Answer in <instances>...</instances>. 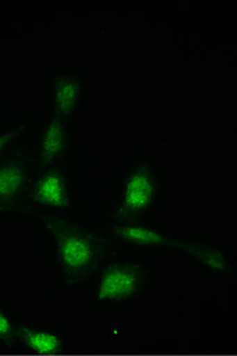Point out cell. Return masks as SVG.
Masks as SVG:
<instances>
[{"label":"cell","instance_id":"obj_9","mask_svg":"<svg viewBox=\"0 0 237 356\" xmlns=\"http://www.w3.org/2000/svg\"><path fill=\"white\" fill-rule=\"evenodd\" d=\"M115 234L124 241L133 244L160 245L166 241L161 234L142 227H121L115 229Z\"/></svg>","mask_w":237,"mask_h":356},{"label":"cell","instance_id":"obj_11","mask_svg":"<svg viewBox=\"0 0 237 356\" xmlns=\"http://www.w3.org/2000/svg\"><path fill=\"white\" fill-rule=\"evenodd\" d=\"M12 332V324L8 318L0 312V337H7Z\"/></svg>","mask_w":237,"mask_h":356},{"label":"cell","instance_id":"obj_7","mask_svg":"<svg viewBox=\"0 0 237 356\" xmlns=\"http://www.w3.org/2000/svg\"><path fill=\"white\" fill-rule=\"evenodd\" d=\"M79 92V83L70 76H60L54 91V106L57 115H67L73 111Z\"/></svg>","mask_w":237,"mask_h":356},{"label":"cell","instance_id":"obj_3","mask_svg":"<svg viewBox=\"0 0 237 356\" xmlns=\"http://www.w3.org/2000/svg\"><path fill=\"white\" fill-rule=\"evenodd\" d=\"M139 284V271L133 266H115L105 272L99 282L100 300H120L131 294Z\"/></svg>","mask_w":237,"mask_h":356},{"label":"cell","instance_id":"obj_10","mask_svg":"<svg viewBox=\"0 0 237 356\" xmlns=\"http://www.w3.org/2000/svg\"><path fill=\"white\" fill-rule=\"evenodd\" d=\"M22 132H24V127H17L10 131L1 132L0 134V150L4 149L10 141L15 140L16 138H19V135H22Z\"/></svg>","mask_w":237,"mask_h":356},{"label":"cell","instance_id":"obj_8","mask_svg":"<svg viewBox=\"0 0 237 356\" xmlns=\"http://www.w3.org/2000/svg\"><path fill=\"white\" fill-rule=\"evenodd\" d=\"M25 341L28 346L35 351L37 354L42 355H52L56 354L61 350L60 341L56 336L51 333H44V332H37V330H28L24 333Z\"/></svg>","mask_w":237,"mask_h":356},{"label":"cell","instance_id":"obj_5","mask_svg":"<svg viewBox=\"0 0 237 356\" xmlns=\"http://www.w3.org/2000/svg\"><path fill=\"white\" fill-rule=\"evenodd\" d=\"M33 201L47 207H63L67 204L65 178L57 170H51L39 179L33 188Z\"/></svg>","mask_w":237,"mask_h":356},{"label":"cell","instance_id":"obj_4","mask_svg":"<svg viewBox=\"0 0 237 356\" xmlns=\"http://www.w3.org/2000/svg\"><path fill=\"white\" fill-rule=\"evenodd\" d=\"M28 181V168L22 161L12 159L0 163V210L13 205Z\"/></svg>","mask_w":237,"mask_h":356},{"label":"cell","instance_id":"obj_6","mask_svg":"<svg viewBox=\"0 0 237 356\" xmlns=\"http://www.w3.org/2000/svg\"><path fill=\"white\" fill-rule=\"evenodd\" d=\"M65 144H67L65 126L58 118L49 121L39 139L38 154H37L39 165L47 166L57 160L65 149Z\"/></svg>","mask_w":237,"mask_h":356},{"label":"cell","instance_id":"obj_2","mask_svg":"<svg viewBox=\"0 0 237 356\" xmlns=\"http://www.w3.org/2000/svg\"><path fill=\"white\" fill-rule=\"evenodd\" d=\"M156 191V178L148 166L133 170L124 186V195L118 213L121 216H131L144 210L152 202Z\"/></svg>","mask_w":237,"mask_h":356},{"label":"cell","instance_id":"obj_1","mask_svg":"<svg viewBox=\"0 0 237 356\" xmlns=\"http://www.w3.org/2000/svg\"><path fill=\"white\" fill-rule=\"evenodd\" d=\"M44 222L56 236L60 262L67 273L76 276L87 271L97 257L95 240L65 220L48 218Z\"/></svg>","mask_w":237,"mask_h":356}]
</instances>
